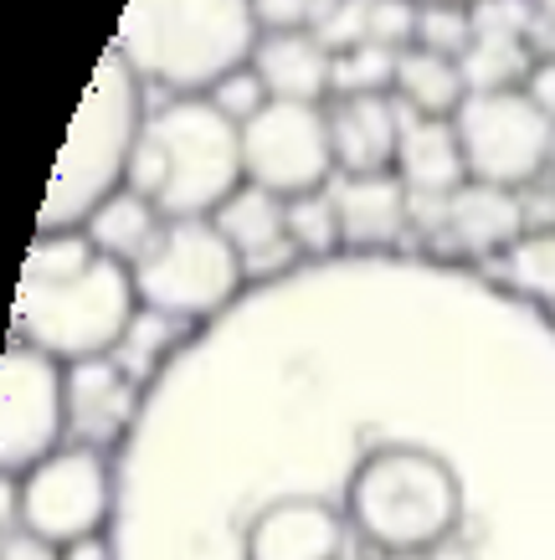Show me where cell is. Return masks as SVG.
Here are the masks:
<instances>
[{"label":"cell","mask_w":555,"mask_h":560,"mask_svg":"<svg viewBox=\"0 0 555 560\" xmlns=\"http://www.w3.org/2000/svg\"><path fill=\"white\" fill-rule=\"evenodd\" d=\"M129 186L150 196L165 221L217 217L247 186L242 124L211 98H165L144 114Z\"/></svg>","instance_id":"cell-3"},{"label":"cell","mask_w":555,"mask_h":560,"mask_svg":"<svg viewBox=\"0 0 555 560\" xmlns=\"http://www.w3.org/2000/svg\"><path fill=\"white\" fill-rule=\"evenodd\" d=\"M396 103L417 119H453L463 98H469V78H463V62L453 57H438V51L406 47L396 57V83H391Z\"/></svg>","instance_id":"cell-17"},{"label":"cell","mask_w":555,"mask_h":560,"mask_svg":"<svg viewBox=\"0 0 555 560\" xmlns=\"http://www.w3.org/2000/svg\"><path fill=\"white\" fill-rule=\"evenodd\" d=\"M417 5H421V0H417ZM469 5H473V0H469Z\"/></svg>","instance_id":"cell-29"},{"label":"cell","mask_w":555,"mask_h":560,"mask_svg":"<svg viewBox=\"0 0 555 560\" xmlns=\"http://www.w3.org/2000/svg\"><path fill=\"white\" fill-rule=\"evenodd\" d=\"M417 47L463 62V51L473 47V5L469 0H421Z\"/></svg>","instance_id":"cell-21"},{"label":"cell","mask_w":555,"mask_h":560,"mask_svg":"<svg viewBox=\"0 0 555 560\" xmlns=\"http://www.w3.org/2000/svg\"><path fill=\"white\" fill-rule=\"evenodd\" d=\"M530 5H535V11H540L545 21H555V0H530Z\"/></svg>","instance_id":"cell-28"},{"label":"cell","mask_w":555,"mask_h":560,"mask_svg":"<svg viewBox=\"0 0 555 560\" xmlns=\"http://www.w3.org/2000/svg\"><path fill=\"white\" fill-rule=\"evenodd\" d=\"M160 226H165V217L154 211L150 196H139L135 186H124V190H114L93 217H88L83 232H88V242H93L103 257H114V262H124V268H135Z\"/></svg>","instance_id":"cell-18"},{"label":"cell","mask_w":555,"mask_h":560,"mask_svg":"<svg viewBox=\"0 0 555 560\" xmlns=\"http://www.w3.org/2000/svg\"><path fill=\"white\" fill-rule=\"evenodd\" d=\"M505 289H514L520 299L540 308H555V232H524L494 272Z\"/></svg>","instance_id":"cell-19"},{"label":"cell","mask_w":555,"mask_h":560,"mask_svg":"<svg viewBox=\"0 0 555 560\" xmlns=\"http://www.w3.org/2000/svg\"><path fill=\"white\" fill-rule=\"evenodd\" d=\"M339 0H253L263 32H320Z\"/></svg>","instance_id":"cell-23"},{"label":"cell","mask_w":555,"mask_h":560,"mask_svg":"<svg viewBox=\"0 0 555 560\" xmlns=\"http://www.w3.org/2000/svg\"><path fill=\"white\" fill-rule=\"evenodd\" d=\"M335 211H339V242L355 257H386L406 247V226H412V196L386 175H339L335 186Z\"/></svg>","instance_id":"cell-12"},{"label":"cell","mask_w":555,"mask_h":560,"mask_svg":"<svg viewBox=\"0 0 555 560\" xmlns=\"http://www.w3.org/2000/svg\"><path fill=\"white\" fill-rule=\"evenodd\" d=\"M257 78L278 103H329L335 98V51L314 32H263L253 57Z\"/></svg>","instance_id":"cell-16"},{"label":"cell","mask_w":555,"mask_h":560,"mask_svg":"<svg viewBox=\"0 0 555 560\" xmlns=\"http://www.w3.org/2000/svg\"><path fill=\"white\" fill-rule=\"evenodd\" d=\"M396 180L412 196V217L427 211V221L438 217V206L458 186H469V160H463L453 119H417V114H406L402 150H396Z\"/></svg>","instance_id":"cell-15"},{"label":"cell","mask_w":555,"mask_h":560,"mask_svg":"<svg viewBox=\"0 0 555 560\" xmlns=\"http://www.w3.org/2000/svg\"><path fill=\"white\" fill-rule=\"evenodd\" d=\"M0 560H62V545H51V540H42V535L16 525L5 535V545H0Z\"/></svg>","instance_id":"cell-25"},{"label":"cell","mask_w":555,"mask_h":560,"mask_svg":"<svg viewBox=\"0 0 555 560\" xmlns=\"http://www.w3.org/2000/svg\"><path fill=\"white\" fill-rule=\"evenodd\" d=\"M242 171L247 186L273 196H309L335 186V139H329V108L324 103H263L242 124Z\"/></svg>","instance_id":"cell-8"},{"label":"cell","mask_w":555,"mask_h":560,"mask_svg":"<svg viewBox=\"0 0 555 560\" xmlns=\"http://www.w3.org/2000/svg\"><path fill=\"white\" fill-rule=\"evenodd\" d=\"M432 232H438V253L453 257V262H488V257H505L509 247L524 237L520 190L469 180V186H458L453 196L438 206Z\"/></svg>","instance_id":"cell-11"},{"label":"cell","mask_w":555,"mask_h":560,"mask_svg":"<svg viewBox=\"0 0 555 560\" xmlns=\"http://www.w3.org/2000/svg\"><path fill=\"white\" fill-rule=\"evenodd\" d=\"M524 93H530V98H535L540 108H545V114L555 119V57H551V62H535V72H530Z\"/></svg>","instance_id":"cell-26"},{"label":"cell","mask_w":555,"mask_h":560,"mask_svg":"<svg viewBox=\"0 0 555 560\" xmlns=\"http://www.w3.org/2000/svg\"><path fill=\"white\" fill-rule=\"evenodd\" d=\"M263 21L253 0H129L114 32V51L139 83L170 98H206L232 72L253 68Z\"/></svg>","instance_id":"cell-2"},{"label":"cell","mask_w":555,"mask_h":560,"mask_svg":"<svg viewBox=\"0 0 555 560\" xmlns=\"http://www.w3.org/2000/svg\"><path fill=\"white\" fill-rule=\"evenodd\" d=\"M211 221L221 226V237L232 242V253L242 257V268H247L253 283H268V278H284V272L303 268L293 232H288L284 196H273L263 186H242Z\"/></svg>","instance_id":"cell-13"},{"label":"cell","mask_w":555,"mask_h":560,"mask_svg":"<svg viewBox=\"0 0 555 560\" xmlns=\"http://www.w3.org/2000/svg\"><path fill=\"white\" fill-rule=\"evenodd\" d=\"M150 386L135 381L114 355L68 365V438L99 453H118L135 438Z\"/></svg>","instance_id":"cell-10"},{"label":"cell","mask_w":555,"mask_h":560,"mask_svg":"<svg viewBox=\"0 0 555 560\" xmlns=\"http://www.w3.org/2000/svg\"><path fill=\"white\" fill-rule=\"evenodd\" d=\"M129 272H135L139 308H154V314H165L185 329L221 319L253 289L242 257L232 253V242L221 237V226L211 217L165 221Z\"/></svg>","instance_id":"cell-5"},{"label":"cell","mask_w":555,"mask_h":560,"mask_svg":"<svg viewBox=\"0 0 555 560\" xmlns=\"http://www.w3.org/2000/svg\"><path fill=\"white\" fill-rule=\"evenodd\" d=\"M288 232H293V247H299L303 262H329V257L345 253L335 190L324 186V190H309V196H293L288 201Z\"/></svg>","instance_id":"cell-20"},{"label":"cell","mask_w":555,"mask_h":560,"mask_svg":"<svg viewBox=\"0 0 555 560\" xmlns=\"http://www.w3.org/2000/svg\"><path fill=\"white\" fill-rule=\"evenodd\" d=\"M139 319L135 272L103 257L88 232H36L21 262L11 335L42 355L78 365V360L114 355L129 324Z\"/></svg>","instance_id":"cell-1"},{"label":"cell","mask_w":555,"mask_h":560,"mask_svg":"<svg viewBox=\"0 0 555 560\" xmlns=\"http://www.w3.org/2000/svg\"><path fill=\"white\" fill-rule=\"evenodd\" d=\"M139 129H144V83L108 47L83 93V108L72 119L68 144L57 154V171L47 180V201H42V217H36V232H83L88 217L114 190L129 186Z\"/></svg>","instance_id":"cell-4"},{"label":"cell","mask_w":555,"mask_h":560,"mask_svg":"<svg viewBox=\"0 0 555 560\" xmlns=\"http://www.w3.org/2000/svg\"><path fill=\"white\" fill-rule=\"evenodd\" d=\"M57 447H68V365L11 345L0 365V463L21 478Z\"/></svg>","instance_id":"cell-9"},{"label":"cell","mask_w":555,"mask_h":560,"mask_svg":"<svg viewBox=\"0 0 555 560\" xmlns=\"http://www.w3.org/2000/svg\"><path fill=\"white\" fill-rule=\"evenodd\" d=\"M396 57L402 51L386 47H355L335 57V98H355V93H391L396 83Z\"/></svg>","instance_id":"cell-22"},{"label":"cell","mask_w":555,"mask_h":560,"mask_svg":"<svg viewBox=\"0 0 555 560\" xmlns=\"http://www.w3.org/2000/svg\"><path fill=\"white\" fill-rule=\"evenodd\" d=\"M406 108L396 93H355L329 103V139H335L339 175H386L396 171Z\"/></svg>","instance_id":"cell-14"},{"label":"cell","mask_w":555,"mask_h":560,"mask_svg":"<svg viewBox=\"0 0 555 560\" xmlns=\"http://www.w3.org/2000/svg\"><path fill=\"white\" fill-rule=\"evenodd\" d=\"M11 483H16V493H11L16 525L62 545V550L114 529L118 468L99 447L68 442V447H57L51 458H42L32 474L11 478Z\"/></svg>","instance_id":"cell-6"},{"label":"cell","mask_w":555,"mask_h":560,"mask_svg":"<svg viewBox=\"0 0 555 560\" xmlns=\"http://www.w3.org/2000/svg\"><path fill=\"white\" fill-rule=\"evenodd\" d=\"M206 98L217 103L221 114H232L236 124H247V119L257 114V108H263V103H273V98H268V88H263V78H257V68L232 72V78H227V83H217L211 93H206Z\"/></svg>","instance_id":"cell-24"},{"label":"cell","mask_w":555,"mask_h":560,"mask_svg":"<svg viewBox=\"0 0 555 560\" xmlns=\"http://www.w3.org/2000/svg\"><path fill=\"white\" fill-rule=\"evenodd\" d=\"M62 560H114V540L108 535H93V540H78L62 550Z\"/></svg>","instance_id":"cell-27"},{"label":"cell","mask_w":555,"mask_h":560,"mask_svg":"<svg viewBox=\"0 0 555 560\" xmlns=\"http://www.w3.org/2000/svg\"><path fill=\"white\" fill-rule=\"evenodd\" d=\"M453 129L469 160V180L484 186L520 190L540 180V171L555 160V119L524 88L469 93L453 114Z\"/></svg>","instance_id":"cell-7"}]
</instances>
